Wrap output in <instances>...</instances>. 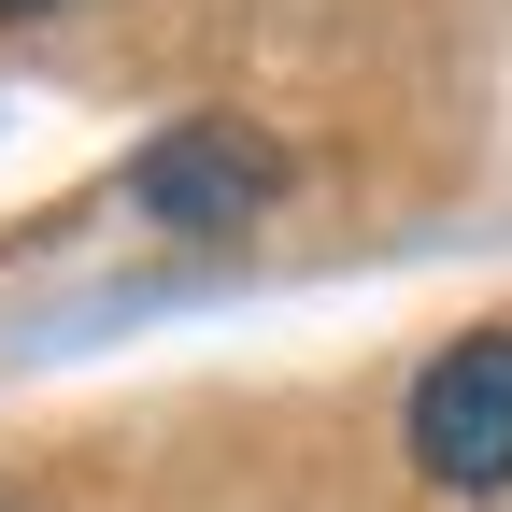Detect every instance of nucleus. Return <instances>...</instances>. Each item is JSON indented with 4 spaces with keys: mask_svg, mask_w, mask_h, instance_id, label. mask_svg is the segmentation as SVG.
I'll return each mask as SVG.
<instances>
[{
    "mask_svg": "<svg viewBox=\"0 0 512 512\" xmlns=\"http://www.w3.org/2000/svg\"><path fill=\"white\" fill-rule=\"evenodd\" d=\"M413 456H427V484H456V498H498L512 484V328L456 342L413 384Z\"/></svg>",
    "mask_w": 512,
    "mask_h": 512,
    "instance_id": "2",
    "label": "nucleus"
},
{
    "mask_svg": "<svg viewBox=\"0 0 512 512\" xmlns=\"http://www.w3.org/2000/svg\"><path fill=\"white\" fill-rule=\"evenodd\" d=\"M271 185H285V143H256V114H185L128 157V200L157 228H256Z\"/></svg>",
    "mask_w": 512,
    "mask_h": 512,
    "instance_id": "1",
    "label": "nucleus"
},
{
    "mask_svg": "<svg viewBox=\"0 0 512 512\" xmlns=\"http://www.w3.org/2000/svg\"><path fill=\"white\" fill-rule=\"evenodd\" d=\"M0 15H43V0H0Z\"/></svg>",
    "mask_w": 512,
    "mask_h": 512,
    "instance_id": "3",
    "label": "nucleus"
}]
</instances>
